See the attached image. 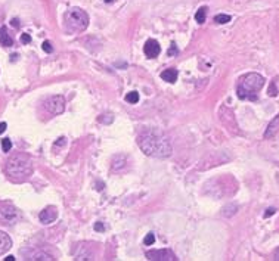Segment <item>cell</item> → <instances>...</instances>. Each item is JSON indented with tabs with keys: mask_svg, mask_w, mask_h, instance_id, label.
<instances>
[{
	"mask_svg": "<svg viewBox=\"0 0 279 261\" xmlns=\"http://www.w3.org/2000/svg\"><path fill=\"white\" fill-rule=\"evenodd\" d=\"M137 145L145 155L154 158H167L173 152L170 139L157 131H147L141 134L137 137Z\"/></svg>",
	"mask_w": 279,
	"mask_h": 261,
	"instance_id": "1",
	"label": "cell"
},
{
	"mask_svg": "<svg viewBox=\"0 0 279 261\" xmlns=\"http://www.w3.org/2000/svg\"><path fill=\"white\" fill-rule=\"evenodd\" d=\"M6 174L14 181H24L33 174V161L25 154L12 155L6 163Z\"/></svg>",
	"mask_w": 279,
	"mask_h": 261,
	"instance_id": "2",
	"label": "cell"
},
{
	"mask_svg": "<svg viewBox=\"0 0 279 261\" xmlns=\"http://www.w3.org/2000/svg\"><path fill=\"white\" fill-rule=\"evenodd\" d=\"M264 84V79L257 72L247 74L246 77L241 79V82L236 87L238 98L242 100H257V92L260 90Z\"/></svg>",
	"mask_w": 279,
	"mask_h": 261,
	"instance_id": "3",
	"label": "cell"
},
{
	"mask_svg": "<svg viewBox=\"0 0 279 261\" xmlns=\"http://www.w3.org/2000/svg\"><path fill=\"white\" fill-rule=\"evenodd\" d=\"M66 25L71 31H84L89 25V15L80 8H73L66 14Z\"/></svg>",
	"mask_w": 279,
	"mask_h": 261,
	"instance_id": "4",
	"label": "cell"
},
{
	"mask_svg": "<svg viewBox=\"0 0 279 261\" xmlns=\"http://www.w3.org/2000/svg\"><path fill=\"white\" fill-rule=\"evenodd\" d=\"M19 220V212L9 202H0V223L3 225H15Z\"/></svg>",
	"mask_w": 279,
	"mask_h": 261,
	"instance_id": "5",
	"label": "cell"
},
{
	"mask_svg": "<svg viewBox=\"0 0 279 261\" xmlns=\"http://www.w3.org/2000/svg\"><path fill=\"white\" fill-rule=\"evenodd\" d=\"M45 108L49 111L50 114L59 115L65 111V99L61 95H55L50 96L45 100Z\"/></svg>",
	"mask_w": 279,
	"mask_h": 261,
	"instance_id": "6",
	"label": "cell"
},
{
	"mask_svg": "<svg viewBox=\"0 0 279 261\" xmlns=\"http://www.w3.org/2000/svg\"><path fill=\"white\" fill-rule=\"evenodd\" d=\"M147 258L151 261H178V257L170 249H152V251H148Z\"/></svg>",
	"mask_w": 279,
	"mask_h": 261,
	"instance_id": "7",
	"label": "cell"
},
{
	"mask_svg": "<svg viewBox=\"0 0 279 261\" xmlns=\"http://www.w3.org/2000/svg\"><path fill=\"white\" fill-rule=\"evenodd\" d=\"M39 218H40V221H42L43 225H50V223H53V221L58 218V208L53 207V205L46 207L43 211L39 214Z\"/></svg>",
	"mask_w": 279,
	"mask_h": 261,
	"instance_id": "8",
	"label": "cell"
},
{
	"mask_svg": "<svg viewBox=\"0 0 279 261\" xmlns=\"http://www.w3.org/2000/svg\"><path fill=\"white\" fill-rule=\"evenodd\" d=\"M144 52H145V55L148 58H151V59L152 58H157L160 55V52H161L160 43L157 40H154V39H149L148 42L145 43V46H144Z\"/></svg>",
	"mask_w": 279,
	"mask_h": 261,
	"instance_id": "9",
	"label": "cell"
},
{
	"mask_svg": "<svg viewBox=\"0 0 279 261\" xmlns=\"http://www.w3.org/2000/svg\"><path fill=\"white\" fill-rule=\"evenodd\" d=\"M12 246V239L8 233L5 232H0V255L6 254Z\"/></svg>",
	"mask_w": 279,
	"mask_h": 261,
	"instance_id": "10",
	"label": "cell"
},
{
	"mask_svg": "<svg viewBox=\"0 0 279 261\" xmlns=\"http://www.w3.org/2000/svg\"><path fill=\"white\" fill-rule=\"evenodd\" d=\"M279 129V114L269 123V126H267V129L264 131V139H270V137H273L275 134H276V131Z\"/></svg>",
	"mask_w": 279,
	"mask_h": 261,
	"instance_id": "11",
	"label": "cell"
},
{
	"mask_svg": "<svg viewBox=\"0 0 279 261\" xmlns=\"http://www.w3.org/2000/svg\"><path fill=\"white\" fill-rule=\"evenodd\" d=\"M27 260H42V261H52L55 260L50 254L45 252V251H33L30 255H27Z\"/></svg>",
	"mask_w": 279,
	"mask_h": 261,
	"instance_id": "12",
	"label": "cell"
},
{
	"mask_svg": "<svg viewBox=\"0 0 279 261\" xmlns=\"http://www.w3.org/2000/svg\"><path fill=\"white\" fill-rule=\"evenodd\" d=\"M0 45L5 46V48H11L14 45V40L12 37L8 34V28L6 27H2L0 28Z\"/></svg>",
	"mask_w": 279,
	"mask_h": 261,
	"instance_id": "13",
	"label": "cell"
},
{
	"mask_svg": "<svg viewBox=\"0 0 279 261\" xmlns=\"http://www.w3.org/2000/svg\"><path fill=\"white\" fill-rule=\"evenodd\" d=\"M178 71L175 69V68H168V69H165L164 72H161V79L167 83H175L178 80Z\"/></svg>",
	"mask_w": 279,
	"mask_h": 261,
	"instance_id": "14",
	"label": "cell"
},
{
	"mask_svg": "<svg viewBox=\"0 0 279 261\" xmlns=\"http://www.w3.org/2000/svg\"><path fill=\"white\" fill-rule=\"evenodd\" d=\"M126 158L123 157V155H118L117 158H114V161H113V170L115 171H121V170H124L126 168Z\"/></svg>",
	"mask_w": 279,
	"mask_h": 261,
	"instance_id": "15",
	"label": "cell"
},
{
	"mask_svg": "<svg viewBox=\"0 0 279 261\" xmlns=\"http://www.w3.org/2000/svg\"><path fill=\"white\" fill-rule=\"evenodd\" d=\"M205 17H207V8L205 6L199 8L197 11V14H195V21H197L198 24H204L205 22Z\"/></svg>",
	"mask_w": 279,
	"mask_h": 261,
	"instance_id": "16",
	"label": "cell"
},
{
	"mask_svg": "<svg viewBox=\"0 0 279 261\" xmlns=\"http://www.w3.org/2000/svg\"><path fill=\"white\" fill-rule=\"evenodd\" d=\"M230 21V15H225V14H219L214 17V22L217 24H228Z\"/></svg>",
	"mask_w": 279,
	"mask_h": 261,
	"instance_id": "17",
	"label": "cell"
},
{
	"mask_svg": "<svg viewBox=\"0 0 279 261\" xmlns=\"http://www.w3.org/2000/svg\"><path fill=\"white\" fill-rule=\"evenodd\" d=\"M126 100L129 102V103H137L139 102V93L137 92H130V93H127L126 95Z\"/></svg>",
	"mask_w": 279,
	"mask_h": 261,
	"instance_id": "18",
	"label": "cell"
},
{
	"mask_svg": "<svg viewBox=\"0 0 279 261\" xmlns=\"http://www.w3.org/2000/svg\"><path fill=\"white\" fill-rule=\"evenodd\" d=\"M99 121L100 123H103V124H110V123H113L114 121V117H113V114H102L100 117H99Z\"/></svg>",
	"mask_w": 279,
	"mask_h": 261,
	"instance_id": "19",
	"label": "cell"
},
{
	"mask_svg": "<svg viewBox=\"0 0 279 261\" xmlns=\"http://www.w3.org/2000/svg\"><path fill=\"white\" fill-rule=\"evenodd\" d=\"M144 244L148 245V246L155 244V235H154L152 232H151V233H148V235L145 236V239H144Z\"/></svg>",
	"mask_w": 279,
	"mask_h": 261,
	"instance_id": "20",
	"label": "cell"
},
{
	"mask_svg": "<svg viewBox=\"0 0 279 261\" xmlns=\"http://www.w3.org/2000/svg\"><path fill=\"white\" fill-rule=\"evenodd\" d=\"M11 147H12L11 139H3V140H2V149H3V152H9Z\"/></svg>",
	"mask_w": 279,
	"mask_h": 261,
	"instance_id": "21",
	"label": "cell"
},
{
	"mask_svg": "<svg viewBox=\"0 0 279 261\" xmlns=\"http://www.w3.org/2000/svg\"><path fill=\"white\" fill-rule=\"evenodd\" d=\"M276 95H278V89H276L275 83H272L269 87V96H276Z\"/></svg>",
	"mask_w": 279,
	"mask_h": 261,
	"instance_id": "22",
	"label": "cell"
},
{
	"mask_svg": "<svg viewBox=\"0 0 279 261\" xmlns=\"http://www.w3.org/2000/svg\"><path fill=\"white\" fill-rule=\"evenodd\" d=\"M31 42V37H30V34L24 33L21 35V43H24V45H28Z\"/></svg>",
	"mask_w": 279,
	"mask_h": 261,
	"instance_id": "23",
	"label": "cell"
},
{
	"mask_svg": "<svg viewBox=\"0 0 279 261\" xmlns=\"http://www.w3.org/2000/svg\"><path fill=\"white\" fill-rule=\"evenodd\" d=\"M43 50H45L46 53H52V52H53V48H52L50 42H45V43H43Z\"/></svg>",
	"mask_w": 279,
	"mask_h": 261,
	"instance_id": "24",
	"label": "cell"
},
{
	"mask_svg": "<svg viewBox=\"0 0 279 261\" xmlns=\"http://www.w3.org/2000/svg\"><path fill=\"white\" fill-rule=\"evenodd\" d=\"M178 52H179V50H178V48H176V45L173 43V45L170 46V49H168L167 53H168V56H173V55H178Z\"/></svg>",
	"mask_w": 279,
	"mask_h": 261,
	"instance_id": "25",
	"label": "cell"
},
{
	"mask_svg": "<svg viewBox=\"0 0 279 261\" xmlns=\"http://www.w3.org/2000/svg\"><path fill=\"white\" fill-rule=\"evenodd\" d=\"M95 230H98V232H103V230H105V226H103L100 221H98V223L95 225Z\"/></svg>",
	"mask_w": 279,
	"mask_h": 261,
	"instance_id": "26",
	"label": "cell"
},
{
	"mask_svg": "<svg viewBox=\"0 0 279 261\" xmlns=\"http://www.w3.org/2000/svg\"><path fill=\"white\" fill-rule=\"evenodd\" d=\"M275 211H276L275 208H269L267 211L264 212V217H270V215H273V214H275Z\"/></svg>",
	"mask_w": 279,
	"mask_h": 261,
	"instance_id": "27",
	"label": "cell"
},
{
	"mask_svg": "<svg viewBox=\"0 0 279 261\" xmlns=\"http://www.w3.org/2000/svg\"><path fill=\"white\" fill-rule=\"evenodd\" d=\"M6 127H8V124H6V123H0V134H2V133H5Z\"/></svg>",
	"mask_w": 279,
	"mask_h": 261,
	"instance_id": "28",
	"label": "cell"
},
{
	"mask_svg": "<svg viewBox=\"0 0 279 261\" xmlns=\"http://www.w3.org/2000/svg\"><path fill=\"white\" fill-rule=\"evenodd\" d=\"M11 24H12V25H14L15 28H18V27H19V21H18L17 18H14V19L11 21Z\"/></svg>",
	"mask_w": 279,
	"mask_h": 261,
	"instance_id": "29",
	"label": "cell"
},
{
	"mask_svg": "<svg viewBox=\"0 0 279 261\" xmlns=\"http://www.w3.org/2000/svg\"><path fill=\"white\" fill-rule=\"evenodd\" d=\"M64 143H65V139H64V137H61V139H59V142H55V146H58V145H64Z\"/></svg>",
	"mask_w": 279,
	"mask_h": 261,
	"instance_id": "30",
	"label": "cell"
},
{
	"mask_svg": "<svg viewBox=\"0 0 279 261\" xmlns=\"http://www.w3.org/2000/svg\"><path fill=\"white\" fill-rule=\"evenodd\" d=\"M275 260L279 261V248L275 251Z\"/></svg>",
	"mask_w": 279,
	"mask_h": 261,
	"instance_id": "31",
	"label": "cell"
},
{
	"mask_svg": "<svg viewBox=\"0 0 279 261\" xmlns=\"http://www.w3.org/2000/svg\"><path fill=\"white\" fill-rule=\"evenodd\" d=\"M5 260H6V261H14V260H15V257H12V255H9V257H6Z\"/></svg>",
	"mask_w": 279,
	"mask_h": 261,
	"instance_id": "32",
	"label": "cell"
},
{
	"mask_svg": "<svg viewBox=\"0 0 279 261\" xmlns=\"http://www.w3.org/2000/svg\"><path fill=\"white\" fill-rule=\"evenodd\" d=\"M103 2H107V3H111V2H114V0H103Z\"/></svg>",
	"mask_w": 279,
	"mask_h": 261,
	"instance_id": "33",
	"label": "cell"
}]
</instances>
